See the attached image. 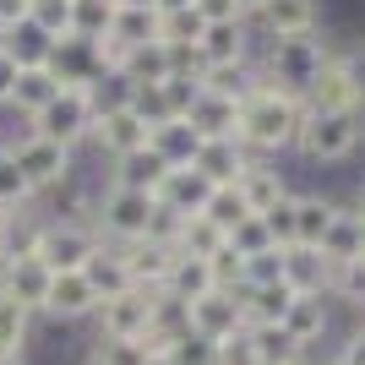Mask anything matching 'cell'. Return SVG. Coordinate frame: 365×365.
Here are the masks:
<instances>
[{
	"label": "cell",
	"instance_id": "6da1fadb",
	"mask_svg": "<svg viewBox=\"0 0 365 365\" xmlns=\"http://www.w3.org/2000/svg\"><path fill=\"white\" fill-rule=\"evenodd\" d=\"M300 125H305V104L289 98V93H278L257 71V88L245 93V104H240V142L257 158H284L300 142Z\"/></svg>",
	"mask_w": 365,
	"mask_h": 365
},
{
	"label": "cell",
	"instance_id": "7a4b0ae2",
	"mask_svg": "<svg viewBox=\"0 0 365 365\" xmlns=\"http://www.w3.org/2000/svg\"><path fill=\"white\" fill-rule=\"evenodd\" d=\"M338 44L327 38V33H311V38H278V44H262L257 49V71L273 82L278 93H289V98H300L317 88V76L333 66Z\"/></svg>",
	"mask_w": 365,
	"mask_h": 365
},
{
	"label": "cell",
	"instance_id": "3957f363",
	"mask_svg": "<svg viewBox=\"0 0 365 365\" xmlns=\"http://www.w3.org/2000/svg\"><path fill=\"white\" fill-rule=\"evenodd\" d=\"M158 197L148 191H125V185H98V202H93V229L104 245H137L153 235L158 224Z\"/></svg>",
	"mask_w": 365,
	"mask_h": 365
},
{
	"label": "cell",
	"instance_id": "277c9868",
	"mask_svg": "<svg viewBox=\"0 0 365 365\" xmlns=\"http://www.w3.org/2000/svg\"><path fill=\"white\" fill-rule=\"evenodd\" d=\"M365 148V109L354 115H311L305 109V125H300V142H294V158L300 164H344Z\"/></svg>",
	"mask_w": 365,
	"mask_h": 365
},
{
	"label": "cell",
	"instance_id": "5b68a950",
	"mask_svg": "<svg viewBox=\"0 0 365 365\" xmlns=\"http://www.w3.org/2000/svg\"><path fill=\"white\" fill-rule=\"evenodd\" d=\"M16 158V169H22V180L33 185V197H49V191H61L66 180H76L82 169H76V153L71 148H61V142H49V137H38V131H22V137L6 148Z\"/></svg>",
	"mask_w": 365,
	"mask_h": 365
},
{
	"label": "cell",
	"instance_id": "8992f818",
	"mask_svg": "<svg viewBox=\"0 0 365 365\" xmlns=\"http://www.w3.org/2000/svg\"><path fill=\"white\" fill-rule=\"evenodd\" d=\"M98 245H104V240H98V229H93V224L38 218V229H33V257L44 262L49 273H82Z\"/></svg>",
	"mask_w": 365,
	"mask_h": 365
},
{
	"label": "cell",
	"instance_id": "52a82bcc",
	"mask_svg": "<svg viewBox=\"0 0 365 365\" xmlns=\"http://www.w3.org/2000/svg\"><path fill=\"white\" fill-rule=\"evenodd\" d=\"M153 142V125L142 120L131 104H120V109H104L98 120H93V137H88V148L104 158V164H120V158H131V153H142Z\"/></svg>",
	"mask_w": 365,
	"mask_h": 365
},
{
	"label": "cell",
	"instance_id": "ba28073f",
	"mask_svg": "<svg viewBox=\"0 0 365 365\" xmlns=\"http://www.w3.org/2000/svg\"><path fill=\"white\" fill-rule=\"evenodd\" d=\"M28 125L38 131V137L82 153V148H88V137H93V98H88V93H76V88H61V98H55L38 120H28Z\"/></svg>",
	"mask_w": 365,
	"mask_h": 365
},
{
	"label": "cell",
	"instance_id": "9c48e42d",
	"mask_svg": "<svg viewBox=\"0 0 365 365\" xmlns=\"http://www.w3.org/2000/svg\"><path fill=\"white\" fill-rule=\"evenodd\" d=\"M327 11L322 0H267L262 16H251V33H257V49L262 44H278V38H311L322 33Z\"/></svg>",
	"mask_w": 365,
	"mask_h": 365
},
{
	"label": "cell",
	"instance_id": "30bf717a",
	"mask_svg": "<svg viewBox=\"0 0 365 365\" xmlns=\"http://www.w3.org/2000/svg\"><path fill=\"white\" fill-rule=\"evenodd\" d=\"M148 322H153V294L125 289L109 294L93 317V338H109V344H148Z\"/></svg>",
	"mask_w": 365,
	"mask_h": 365
},
{
	"label": "cell",
	"instance_id": "8fae6325",
	"mask_svg": "<svg viewBox=\"0 0 365 365\" xmlns=\"http://www.w3.org/2000/svg\"><path fill=\"white\" fill-rule=\"evenodd\" d=\"M98 305H104V300H98V289H93L82 273H55L38 322H49V327H82V322L98 317Z\"/></svg>",
	"mask_w": 365,
	"mask_h": 365
},
{
	"label": "cell",
	"instance_id": "7c38bea8",
	"mask_svg": "<svg viewBox=\"0 0 365 365\" xmlns=\"http://www.w3.org/2000/svg\"><path fill=\"white\" fill-rule=\"evenodd\" d=\"M49 284H55V273H49V267L33 257V251H11V257L0 262V294H11L16 305H28L33 317L44 311Z\"/></svg>",
	"mask_w": 365,
	"mask_h": 365
},
{
	"label": "cell",
	"instance_id": "4fadbf2b",
	"mask_svg": "<svg viewBox=\"0 0 365 365\" xmlns=\"http://www.w3.org/2000/svg\"><path fill=\"white\" fill-rule=\"evenodd\" d=\"M49 71H55V82L61 88H76V93H93L98 82H104V61H98V44L93 38H61L55 44V55H49Z\"/></svg>",
	"mask_w": 365,
	"mask_h": 365
},
{
	"label": "cell",
	"instance_id": "5bb4252c",
	"mask_svg": "<svg viewBox=\"0 0 365 365\" xmlns=\"http://www.w3.org/2000/svg\"><path fill=\"white\" fill-rule=\"evenodd\" d=\"M245 333V311H240V294L229 289H213L207 300L191 305V338H202V344H224V338Z\"/></svg>",
	"mask_w": 365,
	"mask_h": 365
},
{
	"label": "cell",
	"instance_id": "9a60e30c",
	"mask_svg": "<svg viewBox=\"0 0 365 365\" xmlns=\"http://www.w3.org/2000/svg\"><path fill=\"white\" fill-rule=\"evenodd\" d=\"M120 251H125V267H131V289H142V294H164V289H169L175 262H180V251H175V245L137 240V245H120Z\"/></svg>",
	"mask_w": 365,
	"mask_h": 365
},
{
	"label": "cell",
	"instance_id": "2e32d148",
	"mask_svg": "<svg viewBox=\"0 0 365 365\" xmlns=\"http://www.w3.org/2000/svg\"><path fill=\"white\" fill-rule=\"evenodd\" d=\"M240 197H245V207L251 213H273L284 197H294V185H289V175L278 169V158H251V169H245V180H240Z\"/></svg>",
	"mask_w": 365,
	"mask_h": 365
},
{
	"label": "cell",
	"instance_id": "e0dca14e",
	"mask_svg": "<svg viewBox=\"0 0 365 365\" xmlns=\"http://www.w3.org/2000/svg\"><path fill=\"white\" fill-rule=\"evenodd\" d=\"M251 158L257 153L245 148V142H202V153H197V175L207 185H240L245 180V169H251Z\"/></svg>",
	"mask_w": 365,
	"mask_h": 365
},
{
	"label": "cell",
	"instance_id": "ac0fdd59",
	"mask_svg": "<svg viewBox=\"0 0 365 365\" xmlns=\"http://www.w3.org/2000/svg\"><path fill=\"white\" fill-rule=\"evenodd\" d=\"M202 66H229V61H257V33L251 22H213L202 33Z\"/></svg>",
	"mask_w": 365,
	"mask_h": 365
},
{
	"label": "cell",
	"instance_id": "d6986e66",
	"mask_svg": "<svg viewBox=\"0 0 365 365\" xmlns=\"http://www.w3.org/2000/svg\"><path fill=\"white\" fill-rule=\"evenodd\" d=\"M333 213H338V197H327V191H294V245L322 251L327 229H333Z\"/></svg>",
	"mask_w": 365,
	"mask_h": 365
},
{
	"label": "cell",
	"instance_id": "ffe728a7",
	"mask_svg": "<svg viewBox=\"0 0 365 365\" xmlns=\"http://www.w3.org/2000/svg\"><path fill=\"white\" fill-rule=\"evenodd\" d=\"M207 197H213V185L202 180L191 164H185V169H169V180L158 185V207L175 213V218H197L202 207H207Z\"/></svg>",
	"mask_w": 365,
	"mask_h": 365
},
{
	"label": "cell",
	"instance_id": "44dd1931",
	"mask_svg": "<svg viewBox=\"0 0 365 365\" xmlns=\"http://www.w3.org/2000/svg\"><path fill=\"white\" fill-rule=\"evenodd\" d=\"M185 120L202 131V142H240V104H235V98L197 93V104H191Z\"/></svg>",
	"mask_w": 365,
	"mask_h": 365
},
{
	"label": "cell",
	"instance_id": "7402d4cb",
	"mask_svg": "<svg viewBox=\"0 0 365 365\" xmlns=\"http://www.w3.org/2000/svg\"><path fill=\"white\" fill-rule=\"evenodd\" d=\"M284 284L294 294H327L333 284V262L311 251V245H284Z\"/></svg>",
	"mask_w": 365,
	"mask_h": 365
},
{
	"label": "cell",
	"instance_id": "603a6c76",
	"mask_svg": "<svg viewBox=\"0 0 365 365\" xmlns=\"http://www.w3.org/2000/svg\"><path fill=\"white\" fill-rule=\"evenodd\" d=\"M158 158H164L169 169H185V164H197V153H202V131L185 115H175V120L164 125H153V142H148Z\"/></svg>",
	"mask_w": 365,
	"mask_h": 365
},
{
	"label": "cell",
	"instance_id": "cb8c5ba5",
	"mask_svg": "<svg viewBox=\"0 0 365 365\" xmlns=\"http://www.w3.org/2000/svg\"><path fill=\"white\" fill-rule=\"evenodd\" d=\"M164 180H169V164L153 148H142V153H131V158H120V164H109L104 185H125V191H148V197H158V185H164Z\"/></svg>",
	"mask_w": 365,
	"mask_h": 365
},
{
	"label": "cell",
	"instance_id": "d4e9b609",
	"mask_svg": "<svg viewBox=\"0 0 365 365\" xmlns=\"http://www.w3.org/2000/svg\"><path fill=\"white\" fill-rule=\"evenodd\" d=\"M322 257L333 262V267H344V262L365 257V218L354 213L349 202H338V213H333V229H327V240H322Z\"/></svg>",
	"mask_w": 365,
	"mask_h": 365
},
{
	"label": "cell",
	"instance_id": "484cf974",
	"mask_svg": "<svg viewBox=\"0 0 365 365\" xmlns=\"http://www.w3.org/2000/svg\"><path fill=\"white\" fill-rule=\"evenodd\" d=\"M61 98V82H55V71H22L16 76V93H11V104H6V115H16V120H38L49 104Z\"/></svg>",
	"mask_w": 365,
	"mask_h": 365
},
{
	"label": "cell",
	"instance_id": "4316f807",
	"mask_svg": "<svg viewBox=\"0 0 365 365\" xmlns=\"http://www.w3.org/2000/svg\"><path fill=\"white\" fill-rule=\"evenodd\" d=\"M305 109H311V115H354V109H360V93L349 88V76L338 71V55H333V66L317 76V88L305 93Z\"/></svg>",
	"mask_w": 365,
	"mask_h": 365
},
{
	"label": "cell",
	"instance_id": "83f0119b",
	"mask_svg": "<svg viewBox=\"0 0 365 365\" xmlns=\"http://www.w3.org/2000/svg\"><path fill=\"white\" fill-rule=\"evenodd\" d=\"M191 338V305L175 300V294H153V322H148V344L153 349H164V344H180Z\"/></svg>",
	"mask_w": 365,
	"mask_h": 365
},
{
	"label": "cell",
	"instance_id": "f1b7e54d",
	"mask_svg": "<svg viewBox=\"0 0 365 365\" xmlns=\"http://www.w3.org/2000/svg\"><path fill=\"white\" fill-rule=\"evenodd\" d=\"M6 55L16 61V71H44L49 55H55V38L28 16V22H16V28L6 33Z\"/></svg>",
	"mask_w": 365,
	"mask_h": 365
},
{
	"label": "cell",
	"instance_id": "f546056e",
	"mask_svg": "<svg viewBox=\"0 0 365 365\" xmlns=\"http://www.w3.org/2000/svg\"><path fill=\"white\" fill-rule=\"evenodd\" d=\"M82 278L98 289V300H109V294H125V289H131L125 251H120V245H98V251L88 257V267H82Z\"/></svg>",
	"mask_w": 365,
	"mask_h": 365
},
{
	"label": "cell",
	"instance_id": "4dcf8cb0",
	"mask_svg": "<svg viewBox=\"0 0 365 365\" xmlns=\"http://www.w3.org/2000/svg\"><path fill=\"white\" fill-rule=\"evenodd\" d=\"M251 344H257L262 365H300L305 354H311L284 322H262V327H251Z\"/></svg>",
	"mask_w": 365,
	"mask_h": 365
},
{
	"label": "cell",
	"instance_id": "1f68e13d",
	"mask_svg": "<svg viewBox=\"0 0 365 365\" xmlns=\"http://www.w3.org/2000/svg\"><path fill=\"white\" fill-rule=\"evenodd\" d=\"M33 333H38V317L11 294H0V354H33Z\"/></svg>",
	"mask_w": 365,
	"mask_h": 365
},
{
	"label": "cell",
	"instance_id": "d6a6232c",
	"mask_svg": "<svg viewBox=\"0 0 365 365\" xmlns=\"http://www.w3.org/2000/svg\"><path fill=\"white\" fill-rule=\"evenodd\" d=\"M229 245V235L218 224H207V218H180V240H175V251H180V257H197V262H213L218 251H224Z\"/></svg>",
	"mask_w": 365,
	"mask_h": 365
},
{
	"label": "cell",
	"instance_id": "836d02e7",
	"mask_svg": "<svg viewBox=\"0 0 365 365\" xmlns=\"http://www.w3.org/2000/svg\"><path fill=\"white\" fill-rule=\"evenodd\" d=\"M115 16H120V6L115 0H71V33L76 38H109L115 33Z\"/></svg>",
	"mask_w": 365,
	"mask_h": 365
},
{
	"label": "cell",
	"instance_id": "e575fe53",
	"mask_svg": "<svg viewBox=\"0 0 365 365\" xmlns=\"http://www.w3.org/2000/svg\"><path fill=\"white\" fill-rule=\"evenodd\" d=\"M213 289H218V278H213L207 262H197V257H180V262H175V278H169V294H175V300L197 305V300H207Z\"/></svg>",
	"mask_w": 365,
	"mask_h": 365
},
{
	"label": "cell",
	"instance_id": "d590c367",
	"mask_svg": "<svg viewBox=\"0 0 365 365\" xmlns=\"http://www.w3.org/2000/svg\"><path fill=\"white\" fill-rule=\"evenodd\" d=\"M202 33H207V22H202L197 6H185V11H158V38H164L169 49H202Z\"/></svg>",
	"mask_w": 365,
	"mask_h": 365
},
{
	"label": "cell",
	"instance_id": "8d00e7d4",
	"mask_svg": "<svg viewBox=\"0 0 365 365\" xmlns=\"http://www.w3.org/2000/svg\"><path fill=\"white\" fill-rule=\"evenodd\" d=\"M202 218H207V224H218V229H224V235H235V229H240L245 218H257V213L245 207L240 185H213V197H207V207H202Z\"/></svg>",
	"mask_w": 365,
	"mask_h": 365
},
{
	"label": "cell",
	"instance_id": "74e56055",
	"mask_svg": "<svg viewBox=\"0 0 365 365\" xmlns=\"http://www.w3.org/2000/svg\"><path fill=\"white\" fill-rule=\"evenodd\" d=\"M109 38H120L125 49L164 44V38H158V11H148V6H125V11L115 16V33H109Z\"/></svg>",
	"mask_w": 365,
	"mask_h": 365
},
{
	"label": "cell",
	"instance_id": "f35d334b",
	"mask_svg": "<svg viewBox=\"0 0 365 365\" xmlns=\"http://www.w3.org/2000/svg\"><path fill=\"white\" fill-rule=\"evenodd\" d=\"M33 185L22 180V169H16V158L6 148H0V207H6V213H33Z\"/></svg>",
	"mask_w": 365,
	"mask_h": 365
},
{
	"label": "cell",
	"instance_id": "ab89813d",
	"mask_svg": "<svg viewBox=\"0 0 365 365\" xmlns=\"http://www.w3.org/2000/svg\"><path fill=\"white\" fill-rule=\"evenodd\" d=\"M153 344H109V338H93L82 365H148Z\"/></svg>",
	"mask_w": 365,
	"mask_h": 365
},
{
	"label": "cell",
	"instance_id": "60d3db41",
	"mask_svg": "<svg viewBox=\"0 0 365 365\" xmlns=\"http://www.w3.org/2000/svg\"><path fill=\"white\" fill-rule=\"evenodd\" d=\"M28 16L49 33V38H55V44H61V38H71V0H33Z\"/></svg>",
	"mask_w": 365,
	"mask_h": 365
},
{
	"label": "cell",
	"instance_id": "b9f144b4",
	"mask_svg": "<svg viewBox=\"0 0 365 365\" xmlns=\"http://www.w3.org/2000/svg\"><path fill=\"white\" fill-rule=\"evenodd\" d=\"M229 245H235V251L251 262V257H262V251H273L278 240H273V229H267V218H245V224L229 235Z\"/></svg>",
	"mask_w": 365,
	"mask_h": 365
},
{
	"label": "cell",
	"instance_id": "7bdbcfd3",
	"mask_svg": "<svg viewBox=\"0 0 365 365\" xmlns=\"http://www.w3.org/2000/svg\"><path fill=\"white\" fill-rule=\"evenodd\" d=\"M267 284H284V245L245 262V289H267Z\"/></svg>",
	"mask_w": 365,
	"mask_h": 365
},
{
	"label": "cell",
	"instance_id": "ee69618b",
	"mask_svg": "<svg viewBox=\"0 0 365 365\" xmlns=\"http://www.w3.org/2000/svg\"><path fill=\"white\" fill-rule=\"evenodd\" d=\"M338 71L349 76V88L360 93V109H365V33H354L349 44H338Z\"/></svg>",
	"mask_w": 365,
	"mask_h": 365
},
{
	"label": "cell",
	"instance_id": "f6af8a7d",
	"mask_svg": "<svg viewBox=\"0 0 365 365\" xmlns=\"http://www.w3.org/2000/svg\"><path fill=\"white\" fill-rule=\"evenodd\" d=\"M213 365H262L257 344H251V327L235 338H224V344H213Z\"/></svg>",
	"mask_w": 365,
	"mask_h": 365
},
{
	"label": "cell",
	"instance_id": "bcb514c9",
	"mask_svg": "<svg viewBox=\"0 0 365 365\" xmlns=\"http://www.w3.org/2000/svg\"><path fill=\"white\" fill-rule=\"evenodd\" d=\"M333 365H365V322L333 344Z\"/></svg>",
	"mask_w": 365,
	"mask_h": 365
},
{
	"label": "cell",
	"instance_id": "7dc6e473",
	"mask_svg": "<svg viewBox=\"0 0 365 365\" xmlns=\"http://www.w3.org/2000/svg\"><path fill=\"white\" fill-rule=\"evenodd\" d=\"M262 218H267V229H273L278 245H294V197H284L273 213H262Z\"/></svg>",
	"mask_w": 365,
	"mask_h": 365
},
{
	"label": "cell",
	"instance_id": "c3c4849f",
	"mask_svg": "<svg viewBox=\"0 0 365 365\" xmlns=\"http://www.w3.org/2000/svg\"><path fill=\"white\" fill-rule=\"evenodd\" d=\"M191 6L202 11V22H207V28H213V22H245L235 0H191Z\"/></svg>",
	"mask_w": 365,
	"mask_h": 365
},
{
	"label": "cell",
	"instance_id": "681fc988",
	"mask_svg": "<svg viewBox=\"0 0 365 365\" xmlns=\"http://www.w3.org/2000/svg\"><path fill=\"white\" fill-rule=\"evenodd\" d=\"M28 11H33V0H0V28L11 33L16 22H28Z\"/></svg>",
	"mask_w": 365,
	"mask_h": 365
},
{
	"label": "cell",
	"instance_id": "f907efd6",
	"mask_svg": "<svg viewBox=\"0 0 365 365\" xmlns=\"http://www.w3.org/2000/svg\"><path fill=\"white\" fill-rule=\"evenodd\" d=\"M16 76H22V71H16V61H11V55H0V109L11 104V93H16Z\"/></svg>",
	"mask_w": 365,
	"mask_h": 365
},
{
	"label": "cell",
	"instance_id": "816d5d0a",
	"mask_svg": "<svg viewBox=\"0 0 365 365\" xmlns=\"http://www.w3.org/2000/svg\"><path fill=\"white\" fill-rule=\"evenodd\" d=\"M349 207H354V213L365 218V175H360V180H354V191H349Z\"/></svg>",
	"mask_w": 365,
	"mask_h": 365
},
{
	"label": "cell",
	"instance_id": "f5cc1de1",
	"mask_svg": "<svg viewBox=\"0 0 365 365\" xmlns=\"http://www.w3.org/2000/svg\"><path fill=\"white\" fill-rule=\"evenodd\" d=\"M235 6H240V16L251 22V16H262V6H267V0H235Z\"/></svg>",
	"mask_w": 365,
	"mask_h": 365
},
{
	"label": "cell",
	"instance_id": "db71d44e",
	"mask_svg": "<svg viewBox=\"0 0 365 365\" xmlns=\"http://www.w3.org/2000/svg\"><path fill=\"white\" fill-rule=\"evenodd\" d=\"M191 0H158V11H185Z\"/></svg>",
	"mask_w": 365,
	"mask_h": 365
},
{
	"label": "cell",
	"instance_id": "11a10c76",
	"mask_svg": "<svg viewBox=\"0 0 365 365\" xmlns=\"http://www.w3.org/2000/svg\"><path fill=\"white\" fill-rule=\"evenodd\" d=\"M115 6H120V11H125V6H148V11H158V0H115Z\"/></svg>",
	"mask_w": 365,
	"mask_h": 365
},
{
	"label": "cell",
	"instance_id": "9f6ffc18",
	"mask_svg": "<svg viewBox=\"0 0 365 365\" xmlns=\"http://www.w3.org/2000/svg\"><path fill=\"white\" fill-rule=\"evenodd\" d=\"M0 365H33L28 354H0Z\"/></svg>",
	"mask_w": 365,
	"mask_h": 365
},
{
	"label": "cell",
	"instance_id": "6f0895ef",
	"mask_svg": "<svg viewBox=\"0 0 365 365\" xmlns=\"http://www.w3.org/2000/svg\"><path fill=\"white\" fill-rule=\"evenodd\" d=\"M300 365H333V354H305Z\"/></svg>",
	"mask_w": 365,
	"mask_h": 365
},
{
	"label": "cell",
	"instance_id": "680465c9",
	"mask_svg": "<svg viewBox=\"0 0 365 365\" xmlns=\"http://www.w3.org/2000/svg\"><path fill=\"white\" fill-rule=\"evenodd\" d=\"M148 365H169V360H164V354H153V360H148Z\"/></svg>",
	"mask_w": 365,
	"mask_h": 365
}]
</instances>
